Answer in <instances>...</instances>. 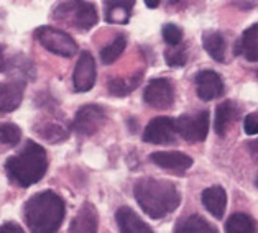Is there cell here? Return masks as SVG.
<instances>
[{
  "mask_svg": "<svg viewBox=\"0 0 258 233\" xmlns=\"http://www.w3.org/2000/svg\"><path fill=\"white\" fill-rule=\"evenodd\" d=\"M134 196L142 210L152 218H163L181 204L179 191L173 182L155 178H142L135 182Z\"/></svg>",
  "mask_w": 258,
  "mask_h": 233,
  "instance_id": "1",
  "label": "cell"
},
{
  "mask_svg": "<svg viewBox=\"0 0 258 233\" xmlns=\"http://www.w3.org/2000/svg\"><path fill=\"white\" fill-rule=\"evenodd\" d=\"M25 94V81L14 79L0 83V115L10 113L20 107Z\"/></svg>",
  "mask_w": 258,
  "mask_h": 233,
  "instance_id": "12",
  "label": "cell"
},
{
  "mask_svg": "<svg viewBox=\"0 0 258 233\" xmlns=\"http://www.w3.org/2000/svg\"><path fill=\"white\" fill-rule=\"evenodd\" d=\"M64 213V200L53 191L35 194L23 205V217L31 233H58Z\"/></svg>",
  "mask_w": 258,
  "mask_h": 233,
  "instance_id": "2",
  "label": "cell"
},
{
  "mask_svg": "<svg viewBox=\"0 0 258 233\" xmlns=\"http://www.w3.org/2000/svg\"><path fill=\"white\" fill-rule=\"evenodd\" d=\"M143 100L153 109H169L174 102V89L171 81L165 77L150 81L147 87H145Z\"/></svg>",
  "mask_w": 258,
  "mask_h": 233,
  "instance_id": "8",
  "label": "cell"
},
{
  "mask_svg": "<svg viewBox=\"0 0 258 233\" xmlns=\"http://www.w3.org/2000/svg\"><path fill=\"white\" fill-rule=\"evenodd\" d=\"M158 4L160 2H147V7L148 9H156V7H158Z\"/></svg>",
  "mask_w": 258,
  "mask_h": 233,
  "instance_id": "32",
  "label": "cell"
},
{
  "mask_svg": "<svg viewBox=\"0 0 258 233\" xmlns=\"http://www.w3.org/2000/svg\"><path fill=\"white\" fill-rule=\"evenodd\" d=\"M161 33H163V40H165L171 48L179 46V43L182 40V31H181V28H178L173 23H168V25H165V27H163Z\"/></svg>",
  "mask_w": 258,
  "mask_h": 233,
  "instance_id": "28",
  "label": "cell"
},
{
  "mask_svg": "<svg viewBox=\"0 0 258 233\" xmlns=\"http://www.w3.org/2000/svg\"><path fill=\"white\" fill-rule=\"evenodd\" d=\"M142 77H143V71H138L137 74H134L132 77H117V79H112L109 81V92L112 96L115 97H125L128 96L130 92H134L138 84L142 83Z\"/></svg>",
  "mask_w": 258,
  "mask_h": 233,
  "instance_id": "23",
  "label": "cell"
},
{
  "mask_svg": "<svg viewBox=\"0 0 258 233\" xmlns=\"http://www.w3.org/2000/svg\"><path fill=\"white\" fill-rule=\"evenodd\" d=\"M255 184H256V187H258V179H256V182H255Z\"/></svg>",
  "mask_w": 258,
  "mask_h": 233,
  "instance_id": "34",
  "label": "cell"
},
{
  "mask_svg": "<svg viewBox=\"0 0 258 233\" xmlns=\"http://www.w3.org/2000/svg\"><path fill=\"white\" fill-rule=\"evenodd\" d=\"M0 69H4V62H2V46H0Z\"/></svg>",
  "mask_w": 258,
  "mask_h": 233,
  "instance_id": "33",
  "label": "cell"
},
{
  "mask_svg": "<svg viewBox=\"0 0 258 233\" xmlns=\"http://www.w3.org/2000/svg\"><path fill=\"white\" fill-rule=\"evenodd\" d=\"M35 36L40 45L51 51L53 54L64 56V58H71L78 53V43L74 38L66 33V31L58 30L54 27H40L35 31Z\"/></svg>",
  "mask_w": 258,
  "mask_h": 233,
  "instance_id": "5",
  "label": "cell"
},
{
  "mask_svg": "<svg viewBox=\"0 0 258 233\" xmlns=\"http://www.w3.org/2000/svg\"><path fill=\"white\" fill-rule=\"evenodd\" d=\"M234 5H237V7H245L247 5L248 9H251V7H255V5H258L256 2H248V4H242V2H234Z\"/></svg>",
  "mask_w": 258,
  "mask_h": 233,
  "instance_id": "31",
  "label": "cell"
},
{
  "mask_svg": "<svg viewBox=\"0 0 258 233\" xmlns=\"http://www.w3.org/2000/svg\"><path fill=\"white\" fill-rule=\"evenodd\" d=\"M0 233H25V230L15 222H7L0 226Z\"/></svg>",
  "mask_w": 258,
  "mask_h": 233,
  "instance_id": "30",
  "label": "cell"
},
{
  "mask_svg": "<svg viewBox=\"0 0 258 233\" xmlns=\"http://www.w3.org/2000/svg\"><path fill=\"white\" fill-rule=\"evenodd\" d=\"M176 120L171 117H156L150 120L143 131V141L152 144H166L176 140Z\"/></svg>",
  "mask_w": 258,
  "mask_h": 233,
  "instance_id": "9",
  "label": "cell"
},
{
  "mask_svg": "<svg viewBox=\"0 0 258 233\" xmlns=\"http://www.w3.org/2000/svg\"><path fill=\"white\" fill-rule=\"evenodd\" d=\"M125 46H127V38L123 35H118L114 41H110L105 48H102L100 59H102L104 64H112L120 58V54L125 51Z\"/></svg>",
  "mask_w": 258,
  "mask_h": 233,
  "instance_id": "25",
  "label": "cell"
},
{
  "mask_svg": "<svg viewBox=\"0 0 258 233\" xmlns=\"http://www.w3.org/2000/svg\"><path fill=\"white\" fill-rule=\"evenodd\" d=\"M174 233H219L217 228L211 222H207L206 218H203L198 213L187 215L184 218H181L176 223Z\"/></svg>",
  "mask_w": 258,
  "mask_h": 233,
  "instance_id": "19",
  "label": "cell"
},
{
  "mask_svg": "<svg viewBox=\"0 0 258 233\" xmlns=\"http://www.w3.org/2000/svg\"><path fill=\"white\" fill-rule=\"evenodd\" d=\"M165 59H166V64L168 66H173V67H179V66H184L186 61H187V53L184 48H179V46H174V48H169L165 51Z\"/></svg>",
  "mask_w": 258,
  "mask_h": 233,
  "instance_id": "27",
  "label": "cell"
},
{
  "mask_svg": "<svg viewBox=\"0 0 258 233\" xmlns=\"http://www.w3.org/2000/svg\"><path fill=\"white\" fill-rule=\"evenodd\" d=\"M150 161L156 166L169 171H184L192 166V158L181 151H155L150 154Z\"/></svg>",
  "mask_w": 258,
  "mask_h": 233,
  "instance_id": "14",
  "label": "cell"
},
{
  "mask_svg": "<svg viewBox=\"0 0 258 233\" xmlns=\"http://www.w3.org/2000/svg\"><path fill=\"white\" fill-rule=\"evenodd\" d=\"M54 17L61 22L69 23L81 31L91 30L97 23L96 5L91 2H62L54 7Z\"/></svg>",
  "mask_w": 258,
  "mask_h": 233,
  "instance_id": "4",
  "label": "cell"
},
{
  "mask_svg": "<svg viewBox=\"0 0 258 233\" xmlns=\"http://www.w3.org/2000/svg\"><path fill=\"white\" fill-rule=\"evenodd\" d=\"M225 233H258V223L247 213H234L225 223Z\"/></svg>",
  "mask_w": 258,
  "mask_h": 233,
  "instance_id": "24",
  "label": "cell"
},
{
  "mask_svg": "<svg viewBox=\"0 0 258 233\" xmlns=\"http://www.w3.org/2000/svg\"><path fill=\"white\" fill-rule=\"evenodd\" d=\"M135 2H105V20L118 25L128 23Z\"/></svg>",
  "mask_w": 258,
  "mask_h": 233,
  "instance_id": "22",
  "label": "cell"
},
{
  "mask_svg": "<svg viewBox=\"0 0 258 233\" xmlns=\"http://www.w3.org/2000/svg\"><path fill=\"white\" fill-rule=\"evenodd\" d=\"M48 169V156L41 144L33 140L25 143L20 153L5 161V171L10 181L20 187H30L36 184Z\"/></svg>",
  "mask_w": 258,
  "mask_h": 233,
  "instance_id": "3",
  "label": "cell"
},
{
  "mask_svg": "<svg viewBox=\"0 0 258 233\" xmlns=\"http://www.w3.org/2000/svg\"><path fill=\"white\" fill-rule=\"evenodd\" d=\"M237 107L232 100H225V102L217 105L216 110V122H214V130L219 136H224L225 131H227V127L230 125L232 120L237 118Z\"/></svg>",
  "mask_w": 258,
  "mask_h": 233,
  "instance_id": "20",
  "label": "cell"
},
{
  "mask_svg": "<svg viewBox=\"0 0 258 233\" xmlns=\"http://www.w3.org/2000/svg\"><path fill=\"white\" fill-rule=\"evenodd\" d=\"M243 54L250 62L258 61V23L251 25L243 31L240 41L237 43L235 54Z\"/></svg>",
  "mask_w": 258,
  "mask_h": 233,
  "instance_id": "17",
  "label": "cell"
},
{
  "mask_svg": "<svg viewBox=\"0 0 258 233\" xmlns=\"http://www.w3.org/2000/svg\"><path fill=\"white\" fill-rule=\"evenodd\" d=\"M203 45L207 54L211 56L214 61L224 62L225 61V40L219 31H206L203 35Z\"/></svg>",
  "mask_w": 258,
  "mask_h": 233,
  "instance_id": "21",
  "label": "cell"
},
{
  "mask_svg": "<svg viewBox=\"0 0 258 233\" xmlns=\"http://www.w3.org/2000/svg\"><path fill=\"white\" fill-rule=\"evenodd\" d=\"M198 97L204 102H209L224 94V79L212 69H203L196 75Z\"/></svg>",
  "mask_w": 258,
  "mask_h": 233,
  "instance_id": "11",
  "label": "cell"
},
{
  "mask_svg": "<svg viewBox=\"0 0 258 233\" xmlns=\"http://www.w3.org/2000/svg\"><path fill=\"white\" fill-rule=\"evenodd\" d=\"M105 123V110L100 105H83L74 117L73 128L83 136H91L102 128Z\"/></svg>",
  "mask_w": 258,
  "mask_h": 233,
  "instance_id": "7",
  "label": "cell"
},
{
  "mask_svg": "<svg viewBox=\"0 0 258 233\" xmlns=\"http://www.w3.org/2000/svg\"><path fill=\"white\" fill-rule=\"evenodd\" d=\"M99 228V213L91 202H84L83 207L73 218L68 233H97Z\"/></svg>",
  "mask_w": 258,
  "mask_h": 233,
  "instance_id": "13",
  "label": "cell"
},
{
  "mask_svg": "<svg viewBox=\"0 0 258 233\" xmlns=\"http://www.w3.org/2000/svg\"><path fill=\"white\" fill-rule=\"evenodd\" d=\"M176 131L187 143L204 141L209 133V112L203 110L196 115H181L176 120Z\"/></svg>",
  "mask_w": 258,
  "mask_h": 233,
  "instance_id": "6",
  "label": "cell"
},
{
  "mask_svg": "<svg viewBox=\"0 0 258 233\" xmlns=\"http://www.w3.org/2000/svg\"><path fill=\"white\" fill-rule=\"evenodd\" d=\"M22 138V130L15 123H0V144L2 146H17Z\"/></svg>",
  "mask_w": 258,
  "mask_h": 233,
  "instance_id": "26",
  "label": "cell"
},
{
  "mask_svg": "<svg viewBox=\"0 0 258 233\" xmlns=\"http://www.w3.org/2000/svg\"><path fill=\"white\" fill-rule=\"evenodd\" d=\"M35 131L40 138H43L48 143H61L68 140L69 130L64 127V123L54 122V120H43L35 125Z\"/></svg>",
  "mask_w": 258,
  "mask_h": 233,
  "instance_id": "18",
  "label": "cell"
},
{
  "mask_svg": "<svg viewBox=\"0 0 258 233\" xmlns=\"http://www.w3.org/2000/svg\"><path fill=\"white\" fill-rule=\"evenodd\" d=\"M243 130L247 135H258V112H251L245 117L243 120Z\"/></svg>",
  "mask_w": 258,
  "mask_h": 233,
  "instance_id": "29",
  "label": "cell"
},
{
  "mask_svg": "<svg viewBox=\"0 0 258 233\" xmlns=\"http://www.w3.org/2000/svg\"><path fill=\"white\" fill-rule=\"evenodd\" d=\"M203 205L206 210L211 213L214 218H222L225 209H227V192L222 186H212L207 187L201 194Z\"/></svg>",
  "mask_w": 258,
  "mask_h": 233,
  "instance_id": "15",
  "label": "cell"
},
{
  "mask_svg": "<svg viewBox=\"0 0 258 233\" xmlns=\"http://www.w3.org/2000/svg\"><path fill=\"white\" fill-rule=\"evenodd\" d=\"M97 71H96V61L89 51H83L76 62L73 74V84L76 92H87L91 91L96 84Z\"/></svg>",
  "mask_w": 258,
  "mask_h": 233,
  "instance_id": "10",
  "label": "cell"
},
{
  "mask_svg": "<svg viewBox=\"0 0 258 233\" xmlns=\"http://www.w3.org/2000/svg\"><path fill=\"white\" fill-rule=\"evenodd\" d=\"M115 220L120 233H155L152 226L145 223L130 207H120L115 212Z\"/></svg>",
  "mask_w": 258,
  "mask_h": 233,
  "instance_id": "16",
  "label": "cell"
}]
</instances>
